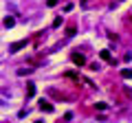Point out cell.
Wrapping results in <instances>:
<instances>
[{
  "label": "cell",
  "instance_id": "52a82bcc",
  "mask_svg": "<svg viewBox=\"0 0 132 123\" xmlns=\"http://www.w3.org/2000/svg\"><path fill=\"white\" fill-rule=\"evenodd\" d=\"M121 77H123V79H132V71H130V68H123V71H121Z\"/></svg>",
  "mask_w": 132,
  "mask_h": 123
},
{
  "label": "cell",
  "instance_id": "5b68a950",
  "mask_svg": "<svg viewBox=\"0 0 132 123\" xmlns=\"http://www.w3.org/2000/svg\"><path fill=\"white\" fill-rule=\"evenodd\" d=\"M99 57H101L104 61H112V55H110V51H106V48H104L101 53H99Z\"/></svg>",
  "mask_w": 132,
  "mask_h": 123
},
{
  "label": "cell",
  "instance_id": "9c48e42d",
  "mask_svg": "<svg viewBox=\"0 0 132 123\" xmlns=\"http://www.w3.org/2000/svg\"><path fill=\"white\" fill-rule=\"evenodd\" d=\"M31 71H33V68H18V75H20V77H22V75H29Z\"/></svg>",
  "mask_w": 132,
  "mask_h": 123
},
{
  "label": "cell",
  "instance_id": "3957f363",
  "mask_svg": "<svg viewBox=\"0 0 132 123\" xmlns=\"http://www.w3.org/2000/svg\"><path fill=\"white\" fill-rule=\"evenodd\" d=\"M40 110H42V112H53V103H48V101H40Z\"/></svg>",
  "mask_w": 132,
  "mask_h": 123
},
{
  "label": "cell",
  "instance_id": "4fadbf2b",
  "mask_svg": "<svg viewBox=\"0 0 132 123\" xmlns=\"http://www.w3.org/2000/svg\"><path fill=\"white\" fill-rule=\"evenodd\" d=\"M35 123H42V121H35Z\"/></svg>",
  "mask_w": 132,
  "mask_h": 123
},
{
  "label": "cell",
  "instance_id": "ba28073f",
  "mask_svg": "<svg viewBox=\"0 0 132 123\" xmlns=\"http://www.w3.org/2000/svg\"><path fill=\"white\" fill-rule=\"evenodd\" d=\"M73 35H75V27L71 24V27L66 29V38H73Z\"/></svg>",
  "mask_w": 132,
  "mask_h": 123
},
{
  "label": "cell",
  "instance_id": "7a4b0ae2",
  "mask_svg": "<svg viewBox=\"0 0 132 123\" xmlns=\"http://www.w3.org/2000/svg\"><path fill=\"white\" fill-rule=\"evenodd\" d=\"M22 46H27V40H20V42H13V44L9 46V53H18Z\"/></svg>",
  "mask_w": 132,
  "mask_h": 123
},
{
  "label": "cell",
  "instance_id": "6da1fadb",
  "mask_svg": "<svg viewBox=\"0 0 132 123\" xmlns=\"http://www.w3.org/2000/svg\"><path fill=\"white\" fill-rule=\"evenodd\" d=\"M71 59H73V64H77V66H84V64H86V57L81 55V53H73Z\"/></svg>",
  "mask_w": 132,
  "mask_h": 123
},
{
  "label": "cell",
  "instance_id": "7c38bea8",
  "mask_svg": "<svg viewBox=\"0 0 132 123\" xmlns=\"http://www.w3.org/2000/svg\"><path fill=\"white\" fill-rule=\"evenodd\" d=\"M60 24H62V18H55V20H53V27H55V29L60 27Z\"/></svg>",
  "mask_w": 132,
  "mask_h": 123
},
{
  "label": "cell",
  "instance_id": "30bf717a",
  "mask_svg": "<svg viewBox=\"0 0 132 123\" xmlns=\"http://www.w3.org/2000/svg\"><path fill=\"white\" fill-rule=\"evenodd\" d=\"M106 108H108V106H106V103H104V101H99V103H97V110H101V112H104V110H106Z\"/></svg>",
  "mask_w": 132,
  "mask_h": 123
},
{
  "label": "cell",
  "instance_id": "8fae6325",
  "mask_svg": "<svg viewBox=\"0 0 132 123\" xmlns=\"http://www.w3.org/2000/svg\"><path fill=\"white\" fill-rule=\"evenodd\" d=\"M57 2H60V0H46V7H55Z\"/></svg>",
  "mask_w": 132,
  "mask_h": 123
},
{
  "label": "cell",
  "instance_id": "277c9868",
  "mask_svg": "<svg viewBox=\"0 0 132 123\" xmlns=\"http://www.w3.org/2000/svg\"><path fill=\"white\" fill-rule=\"evenodd\" d=\"M2 24H5V29H11L15 24V18H13V15H7V18L2 20Z\"/></svg>",
  "mask_w": 132,
  "mask_h": 123
},
{
  "label": "cell",
  "instance_id": "8992f818",
  "mask_svg": "<svg viewBox=\"0 0 132 123\" xmlns=\"http://www.w3.org/2000/svg\"><path fill=\"white\" fill-rule=\"evenodd\" d=\"M35 95V84H29L27 86V97H33Z\"/></svg>",
  "mask_w": 132,
  "mask_h": 123
}]
</instances>
